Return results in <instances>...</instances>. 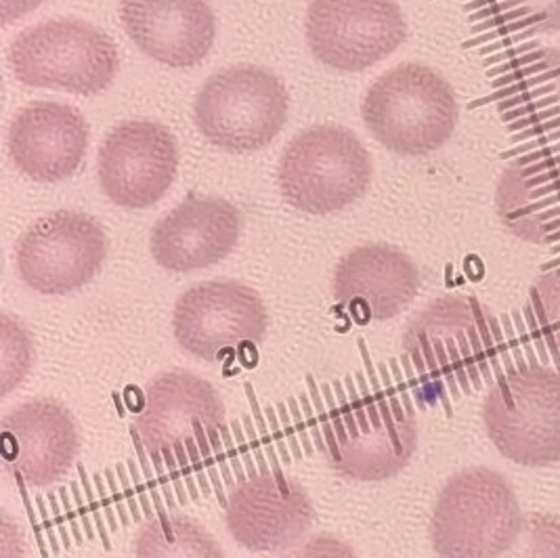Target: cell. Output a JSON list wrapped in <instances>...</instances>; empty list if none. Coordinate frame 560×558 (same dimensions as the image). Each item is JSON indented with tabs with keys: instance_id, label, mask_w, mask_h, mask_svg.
<instances>
[{
	"instance_id": "277c9868",
	"label": "cell",
	"mask_w": 560,
	"mask_h": 558,
	"mask_svg": "<svg viewBox=\"0 0 560 558\" xmlns=\"http://www.w3.org/2000/svg\"><path fill=\"white\" fill-rule=\"evenodd\" d=\"M483 425L493 447L518 466L560 462V372L527 363L502 374L485 397Z\"/></svg>"
},
{
	"instance_id": "7402d4cb",
	"label": "cell",
	"mask_w": 560,
	"mask_h": 558,
	"mask_svg": "<svg viewBox=\"0 0 560 558\" xmlns=\"http://www.w3.org/2000/svg\"><path fill=\"white\" fill-rule=\"evenodd\" d=\"M135 558H228L219 542L198 521L183 514L150 519L132 544Z\"/></svg>"
},
{
	"instance_id": "4fadbf2b",
	"label": "cell",
	"mask_w": 560,
	"mask_h": 558,
	"mask_svg": "<svg viewBox=\"0 0 560 558\" xmlns=\"http://www.w3.org/2000/svg\"><path fill=\"white\" fill-rule=\"evenodd\" d=\"M225 422V404L210 382L187 370L155 376L135 418V431L152 456L194 450Z\"/></svg>"
},
{
	"instance_id": "e0dca14e",
	"label": "cell",
	"mask_w": 560,
	"mask_h": 558,
	"mask_svg": "<svg viewBox=\"0 0 560 558\" xmlns=\"http://www.w3.org/2000/svg\"><path fill=\"white\" fill-rule=\"evenodd\" d=\"M420 283V271L404 251L390 244H365L340 258L331 294L361 324L386 322L411 305Z\"/></svg>"
},
{
	"instance_id": "ffe728a7",
	"label": "cell",
	"mask_w": 560,
	"mask_h": 558,
	"mask_svg": "<svg viewBox=\"0 0 560 558\" xmlns=\"http://www.w3.org/2000/svg\"><path fill=\"white\" fill-rule=\"evenodd\" d=\"M546 166L527 158L510 160L495 187V212L500 223L521 242L548 246L555 229V200L559 189L552 185Z\"/></svg>"
},
{
	"instance_id": "5b68a950",
	"label": "cell",
	"mask_w": 560,
	"mask_h": 558,
	"mask_svg": "<svg viewBox=\"0 0 560 558\" xmlns=\"http://www.w3.org/2000/svg\"><path fill=\"white\" fill-rule=\"evenodd\" d=\"M290 97L273 72L242 63L206 80L194 114L206 139L230 153L258 152L273 143L288 123Z\"/></svg>"
},
{
	"instance_id": "6da1fadb",
	"label": "cell",
	"mask_w": 560,
	"mask_h": 558,
	"mask_svg": "<svg viewBox=\"0 0 560 558\" xmlns=\"http://www.w3.org/2000/svg\"><path fill=\"white\" fill-rule=\"evenodd\" d=\"M361 116L388 152L429 155L441 150L458 128V95L433 68L411 61L374 80L361 103Z\"/></svg>"
},
{
	"instance_id": "30bf717a",
	"label": "cell",
	"mask_w": 560,
	"mask_h": 558,
	"mask_svg": "<svg viewBox=\"0 0 560 558\" xmlns=\"http://www.w3.org/2000/svg\"><path fill=\"white\" fill-rule=\"evenodd\" d=\"M107 235L82 212L57 210L26 229L15 248L18 274L27 288L63 297L84 288L100 274Z\"/></svg>"
},
{
	"instance_id": "7a4b0ae2",
	"label": "cell",
	"mask_w": 560,
	"mask_h": 558,
	"mask_svg": "<svg viewBox=\"0 0 560 558\" xmlns=\"http://www.w3.org/2000/svg\"><path fill=\"white\" fill-rule=\"evenodd\" d=\"M523 523L509 479L487 466H472L439 491L429 533L441 558H500L518 539Z\"/></svg>"
},
{
	"instance_id": "ac0fdd59",
	"label": "cell",
	"mask_w": 560,
	"mask_h": 558,
	"mask_svg": "<svg viewBox=\"0 0 560 558\" xmlns=\"http://www.w3.org/2000/svg\"><path fill=\"white\" fill-rule=\"evenodd\" d=\"M89 148V123L66 103L36 102L9 128V155L36 183H59L78 171Z\"/></svg>"
},
{
	"instance_id": "5bb4252c",
	"label": "cell",
	"mask_w": 560,
	"mask_h": 558,
	"mask_svg": "<svg viewBox=\"0 0 560 558\" xmlns=\"http://www.w3.org/2000/svg\"><path fill=\"white\" fill-rule=\"evenodd\" d=\"M2 464L30 487L63 479L80 450L77 418L63 404L38 397L2 418Z\"/></svg>"
},
{
	"instance_id": "9a60e30c",
	"label": "cell",
	"mask_w": 560,
	"mask_h": 558,
	"mask_svg": "<svg viewBox=\"0 0 560 558\" xmlns=\"http://www.w3.org/2000/svg\"><path fill=\"white\" fill-rule=\"evenodd\" d=\"M315 519V508L296 479L267 473L240 483L228 498L225 523L246 550L276 553L294 546Z\"/></svg>"
},
{
	"instance_id": "d6986e66",
	"label": "cell",
	"mask_w": 560,
	"mask_h": 558,
	"mask_svg": "<svg viewBox=\"0 0 560 558\" xmlns=\"http://www.w3.org/2000/svg\"><path fill=\"white\" fill-rule=\"evenodd\" d=\"M120 18L137 49L168 68L202 63L217 36L206 0H122Z\"/></svg>"
},
{
	"instance_id": "7c38bea8",
	"label": "cell",
	"mask_w": 560,
	"mask_h": 558,
	"mask_svg": "<svg viewBox=\"0 0 560 558\" xmlns=\"http://www.w3.org/2000/svg\"><path fill=\"white\" fill-rule=\"evenodd\" d=\"M178 148L173 132L150 120H128L103 141L97 175L103 194L128 210L160 202L173 187Z\"/></svg>"
},
{
	"instance_id": "d4e9b609",
	"label": "cell",
	"mask_w": 560,
	"mask_h": 558,
	"mask_svg": "<svg viewBox=\"0 0 560 558\" xmlns=\"http://www.w3.org/2000/svg\"><path fill=\"white\" fill-rule=\"evenodd\" d=\"M34 359L32 338L11 315H2V395L26 379Z\"/></svg>"
},
{
	"instance_id": "484cf974",
	"label": "cell",
	"mask_w": 560,
	"mask_h": 558,
	"mask_svg": "<svg viewBox=\"0 0 560 558\" xmlns=\"http://www.w3.org/2000/svg\"><path fill=\"white\" fill-rule=\"evenodd\" d=\"M512 4L535 34H560V0H512Z\"/></svg>"
},
{
	"instance_id": "9c48e42d",
	"label": "cell",
	"mask_w": 560,
	"mask_h": 558,
	"mask_svg": "<svg viewBox=\"0 0 560 558\" xmlns=\"http://www.w3.org/2000/svg\"><path fill=\"white\" fill-rule=\"evenodd\" d=\"M305 27L315 59L340 72H363L408 38L406 15L395 0H311Z\"/></svg>"
},
{
	"instance_id": "ba28073f",
	"label": "cell",
	"mask_w": 560,
	"mask_h": 558,
	"mask_svg": "<svg viewBox=\"0 0 560 558\" xmlns=\"http://www.w3.org/2000/svg\"><path fill=\"white\" fill-rule=\"evenodd\" d=\"M495 345L489 309L464 294H445L416 313L404 332V353L429 381L475 376Z\"/></svg>"
},
{
	"instance_id": "44dd1931",
	"label": "cell",
	"mask_w": 560,
	"mask_h": 558,
	"mask_svg": "<svg viewBox=\"0 0 560 558\" xmlns=\"http://www.w3.org/2000/svg\"><path fill=\"white\" fill-rule=\"evenodd\" d=\"M510 120L523 130L560 128V49L521 53L504 80Z\"/></svg>"
},
{
	"instance_id": "603a6c76",
	"label": "cell",
	"mask_w": 560,
	"mask_h": 558,
	"mask_svg": "<svg viewBox=\"0 0 560 558\" xmlns=\"http://www.w3.org/2000/svg\"><path fill=\"white\" fill-rule=\"evenodd\" d=\"M525 317L535 338H539V342L544 340L552 351L560 353L559 271H548L537 278L525 305Z\"/></svg>"
},
{
	"instance_id": "83f0119b",
	"label": "cell",
	"mask_w": 560,
	"mask_h": 558,
	"mask_svg": "<svg viewBox=\"0 0 560 558\" xmlns=\"http://www.w3.org/2000/svg\"><path fill=\"white\" fill-rule=\"evenodd\" d=\"M45 0H2V24L9 26L22 18H26L30 11L38 9Z\"/></svg>"
},
{
	"instance_id": "cb8c5ba5",
	"label": "cell",
	"mask_w": 560,
	"mask_h": 558,
	"mask_svg": "<svg viewBox=\"0 0 560 558\" xmlns=\"http://www.w3.org/2000/svg\"><path fill=\"white\" fill-rule=\"evenodd\" d=\"M500 558H560V516L550 512L525 514L518 539Z\"/></svg>"
},
{
	"instance_id": "3957f363",
	"label": "cell",
	"mask_w": 560,
	"mask_h": 558,
	"mask_svg": "<svg viewBox=\"0 0 560 558\" xmlns=\"http://www.w3.org/2000/svg\"><path fill=\"white\" fill-rule=\"evenodd\" d=\"M374 175L372 155L353 130L322 125L299 132L281 153L278 183L296 210L324 217L357 202Z\"/></svg>"
},
{
	"instance_id": "8fae6325",
	"label": "cell",
	"mask_w": 560,
	"mask_h": 558,
	"mask_svg": "<svg viewBox=\"0 0 560 558\" xmlns=\"http://www.w3.org/2000/svg\"><path fill=\"white\" fill-rule=\"evenodd\" d=\"M269 328V313L250 286L202 281L178 297L173 332L189 356L219 361L228 351L258 345Z\"/></svg>"
},
{
	"instance_id": "2e32d148",
	"label": "cell",
	"mask_w": 560,
	"mask_h": 558,
	"mask_svg": "<svg viewBox=\"0 0 560 558\" xmlns=\"http://www.w3.org/2000/svg\"><path fill=\"white\" fill-rule=\"evenodd\" d=\"M242 214L233 204L189 194L152 229L153 260L173 274H191L225 260L237 246Z\"/></svg>"
},
{
	"instance_id": "8992f818",
	"label": "cell",
	"mask_w": 560,
	"mask_h": 558,
	"mask_svg": "<svg viewBox=\"0 0 560 558\" xmlns=\"http://www.w3.org/2000/svg\"><path fill=\"white\" fill-rule=\"evenodd\" d=\"M9 63L26 86L97 95L114 82L120 57L102 30L80 20H52L24 30L11 43Z\"/></svg>"
},
{
	"instance_id": "4316f807",
	"label": "cell",
	"mask_w": 560,
	"mask_h": 558,
	"mask_svg": "<svg viewBox=\"0 0 560 558\" xmlns=\"http://www.w3.org/2000/svg\"><path fill=\"white\" fill-rule=\"evenodd\" d=\"M278 558H359L353 546L331 533H317L301 546L283 553Z\"/></svg>"
},
{
	"instance_id": "52a82bcc",
	"label": "cell",
	"mask_w": 560,
	"mask_h": 558,
	"mask_svg": "<svg viewBox=\"0 0 560 558\" xmlns=\"http://www.w3.org/2000/svg\"><path fill=\"white\" fill-rule=\"evenodd\" d=\"M331 468L353 481L397 477L418 450V418L397 397L376 395L336 416L324 431Z\"/></svg>"
}]
</instances>
